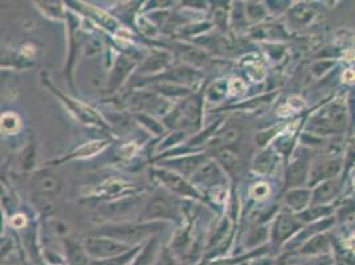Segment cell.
<instances>
[{"instance_id": "23", "label": "cell", "mask_w": 355, "mask_h": 265, "mask_svg": "<svg viewBox=\"0 0 355 265\" xmlns=\"http://www.w3.org/2000/svg\"><path fill=\"white\" fill-rule=\"evenodd\" d=\"M311 191L309 189H291L285 194V203L293 212H302L311 206Z\"/></svg>"}, {"instance_id": "14", "label": "cell", "mask_w": 355, "mask_h": 265, "mask_svg": "<svg viewBox=\"0 0 355 265\" xmlns=\"http://www.w3.org/2000/svg\"><path fill=\"white\" fill-rule=\"evenodd\" d=\"M342 169V160L331 158L322 162L317 163L311 170H309L308 182L311 186H317L321 182L338 177Z\"/></svg>"}, {"instance_id": "8", "label": "cell", "mask_w": 355, "mask_h": 265, "mask_svg": "<svg viewBox=\"0 0 355 265\" xmlns=\"http://www.w3.org/2000/svg\"><path fill=\"white\" fill-rule=\"evenodd\" d=\"M225 173L223 171L222 167L208 158L206 162L203 163L190 178V183L195 186H203V187H218L225 185Z\"/></svg>"}, {"instance_id": "26", "label": "cell", "mask_w": 355, "mask_h": 265, "mask_svg": "<svg viewBox=\"0 0 355 265\" xmlns=\"http://www.w3.org/2000/svg\"><path fill=\"white\" fill-rule=\"evenodd\" d=\"M21 129H23V121L17 113L12 110H7L0 114V134L11 137V135L19 134L21 132Z\"/></svg>"}, {"instance_id": "28", "label": "cell", "mask_w": 355, "mask_h": 265, "mask_svg": "<svg viewBox=\"0 0 355 265\" xmlns=\"http://www.w3.org/2000/svg\"><path fill=\"white\" fill-rule=\"evenodd\" d=\"M334 211V207L327 205V206H309L302 212L297 215L300 221L304 223H314V221L325 219L327 216H331Z\"/></svg>"}, {"instance_id": "9", "label": "cell", "mask_w": 355, "mask_h": 265, "mask_svg": "<svg viewBox=\"0 0 355 265\" xmlns=\"http://www.w3.org/2000/svg\"><path fill=\"white\" fill-rule=\"evenodd\" d=\"M134 103L138 113L148 114L151 117L166 116L170 112V103H167V100L151 90L139 92L134 99Z\"/></svg>"}, {"instance_id": "2", "label": "cell", "mask_w": 355, "mask_h": 265, "mask_svg": "<svg viewBox=\"0 0 355 265\" xmlns=\"http://www.w3.org/2000/svg\"><path fill=\"white\" fill-rule=\"evenodd\" d=\"M182 214L179 199L168 191L155 192L139 212L138 221H178Z\"/></svg>"}, {"instance_id": "36", "label": "cell", "mask_w": 355, "mask_h": 265, "mask_svg": "<svg viewBox=\"0 0 355 265\" xmlns=\"http://www.w3.org/2000/svg\"><path fill=\"white\" fill-rule=\"evenodd\" d=\"M182 51V56L193 65H199L207 61V55L205 52H202L198 48H193V46H180Z\"/></svg>"}, {"instance_id": "12", "label": "cell", "mask_w": 355, "mask_h": 265, "mask_svg": "<svg viewBox=\"0 0 355 265\" xmlns=\"http://www.w3.org/2000/svg\"><path fill=\"white\" fill-rule=\"evenodd\" d=\"M134 68H135V61L133 59L123 56V55L119 56L112 68V72H110L109 80H107V92L116 93L122 87V84L126 81L128 76L132 74Z\"/></svg>"}, {"instance_id": "45", "label": "cell", "mask_w": 355, "mask_h": 265, "mask_svg": "<svg viewBox=\"0 0 355 265\" xmlns=\"http://www.w3.org/2000/svg\"><path fill=\"white\" fill-rule=\"evenodd\" d=\"M6 243H7V240H6L3 236L0 235V248H1Z\"/></svg>"}, {"instance_id": "17", "label": "cell", "mask_w": 355, "mask_h": 265, "mask_svg": "<svg viewBox=\"0 0 355 265\" xmlns=\"http://www.w3.org/2000/svg\"><path fill=\"white\" fill-rule=\"evenodd\" d=\"M309 161L304 157H300L291 163L285 173V186L288 190L301 187L308 182L309 177Z\"/></svg>"}, {"instance_id": "42", "label": "cell", "mask_w": 355, "mask_h": 265, "mask_svg": "<svg viewBox=\"0 0 355 265\" xmlns=\"http://www.w3.org/2000/svg\"><path fill=\"white\" fill-rule=\"evenodd\" d=\"M333 67V61H329V60H321V61H317L313 67H311V72L314 76L320 77L322 74H325L330 68Z\"/></svg>"}, {"instance_id": "37", "label": "cell", "mask_w": 355, "mask_h": 265, "mask_svg": "<svg viewBox=\"0 0 355 265\" xmlns=\"http://www.w3.org/2000/svg\"><path fill=\"white\" fill-rule=\"evenodd\" d=\"M227 90H228V85H227L225 81H218V83H215L211 88L208 89V100L212 101V103H219L220 100H223V99L225 97Z\"/></svg>"}, {"instance_id": "40", "label": "cell", "mask_w": 355, "mask_h": 265, "mask_svg": "<svg viewBox=\"0 0 355 265\" xmlns=\"http://www.w3.org/2000/svg\"><path fill=\"white\" fill-rule=\"evenodd\" d=\"M154 265H180L174 252L168 248H162Z\"/></svg>"}, {"instance_id": "25", "label": "cell", "mask_w": 355, "mask_h": 265, "mask_svg": "<svg viewBox=\"0 0 355 265\" xmlns=\"http://www.w3.org/2000/svg\"><path fill=\"white\" fill-rule=\"evenodd\" d=\"M171 60V55L167 52H158L151 55L150 58L144 61L139 68L141 74H157L166 71Z\"/></svg>"}, {"instance_id": "15", "label": "cell", "mask_w": 355, "mask_h": 265, "mask_svg": "<svg viewBox=\"0 0 355 265\" xmlns=\"http://www.w3.org/2000/svg\"><path fill=\"white\" fill-rule=\"evenodd\" d=\"M158 81L161 83H170L177 84L180 87H189L198 83L202 78V74L195 69L193 67H177L174 69H170V72L158 76Z\"/></svg>"}, {"instance_id": "30", "label": "cell", "mask_w": 355, "mask_h": 265, "mask_svg": "<svg viewBox=\"0 0 355 265\" xmlns=\"http://www.w3.org/2000/svg\"><path fill=\"white\" fill-rule=\"evenodd\" d=\"M142 246H137L133 247L132 250L116 256V257H110V259H105V260H90V265H130L133 262L135 255L138 253V250H141Z\"/></svg>"}, {"instance_id": "46", "label": "cell", "mask_w": 355, "mask_h": 265, "mask_svg": "<svg viewBox=\"0 0 355 265\" xmlns=\"http://www.w3.org/2000/svg\"><path fill=\"white\" fill-rule=\"evenodd\" d=\"M250 263L248 262H241V263H239V264L236 265H248Z\"/></svg>"}, {"instance_id": "43", "label": "cell", "mask_w": 355, "mask_h": 265, "mask_svg": "<svg viewBox=\"0 0 355 265\" xmlns=\"http://www.w3.org/2000/svg\"><path fill=\"white\" fill-rule=\"evenodd\" d=\"M251 195L257 199V200H263L266 199V196L269 195V187L266 183H259V185H254L251 189Z\"/></svg>"}, {"instance_id": "39", "label": "cell", "mask_w": 355, "mask_h": 265, "mask_svg": "<svg viewBox=\"0 0 355 265\" xmlns=\"http://www.w3.org/2000/svg\"><path fill=\"white\" fill-rule=\"evenodd\" d=\"M253 36H263V37H272V39H282V37H286V32L284 30L282 26H277V24H272L268 26L266 28L259 30V32L253 33Z\"/></svg>"}, {"instance_id": "44", "label": "cell", "mask_w": 355, "mask_h": 265, "mask_svg": "<svg viewBox=\"0 0 355 265\" xmlns=\"http://www.w3.org/2000/svg\"><path fill=\"white\" fill-rule=\"evenodd\" d=\"M333 264V259L330 255H324V256H317V257H313L309 259L308 262L302 263L300 265H331Z\"/></svg>"}, {"instance_id": "32", "label": "cell", "mask_w": 355, "mask_h": 265, "mask_svg": "<svg viewBox=\"0 0 355 265\" xmlns=\"http://www.w3.org/2000/svg\"><path fill=\"white\" fill-rule=\"evenodd\" d=\"M228 3H215L212 7V19H214V24H216V27H219L220 30L225 31L228 27Z\"/></svg>"}, {"instance_id": "38", "label": "cell", "mask_w": 355, "mask_h": 265, "mask_svg": "<svg viewBox=\"0 0 355 265\" xmlns=\"http://www.w3.org/2000/svg\"><path fill=\"white\" fill-rule=\"evenodd\" d=\"M89 10H90V16L94 17L101 26H104L105 28L113 31L119 27L117 22H116L113 17H110V16L107 15V14H105V12L97 10V8H89Z\"/></svg>"}, {"instance_id": "29", "label": "cell", "mask_w": 355, "mask_h": 265, "mask_svg": "<svg viewBox=\"0 0 355 265\" xmlns=\"http://www.w3.org/2000/svg\"><path fill=\"white\" fill-rule=\"evenodd\" d=\"M314 16V8L306 3H298L291 8L289 17L296 26H305Z\"/></svg>"}, {"instance_id": "21", "label": "cell", "mask_w": 355, "mask_h": 265, "mask_svg": "<svg viewBox=\"0 0 355 265\" xmlns=\"http://www.w3.org/2000/svg\"><path fill=\"white\" fill-rule=\"evenodd\" d=\"M64 250L68 265H90V259L83 247V243H78L71 237H64Z\"/></svg>"}, {"instance_id": "35", "label": "cell", "mask_w": 355, "mask_h": 265, "mask_svg": "<svg viewBox=\"0 0 355 265\" xmlns=\"http://www.w3.org/2000/svg\"><path fill=\"white\" fill-rule=\"evenodd\" d=\"M135 118H137V121H138L142 126H145V128L148 129V132H151L153 134H157V135H161V134L164 132V126H163L159 121L154 119V117L148 116V114H142V113H137Z\"/></svg>"}, {"instance_id": "3", "label": "cell", "mask_w": 355, "mask_h": 265, "mask_svg": "<svg viewBox=\"0 0 355 265\" xmlns=\"http://www.w3.org/2000/svg\"><path fill=\"white\" fill-rule=\"evenodd\" d=\"M42 84L46 87V88L51 90V93L58 97L61 103L65 105V108L69 110V113H72L74 117L77 118L80 122L89 125V126H97V128H103L106 129L107 128V123L105 121L103 116L96 112L93 108H90L88 105L78 101V100H74L72 97L64 94L59 88H56L53 85V83L51 81V78L48 77V74H42Z\"/></svg>"}, {"instance_id": "34", "label": "cell", "mask_w": 355, "mask_h": 265, "mask_svg": "<svg viewBox=\"0 0 355 265\" xmlns=\"http://www.w3.org/2000/svg\"><path fill=\"white\" fill-rule=\"evenodd\" d=\"M266 15V8L261 3H256V1H250L247 3V6L244 7V16L245 20H251V22H260L263 20Z\"/></svg>"}, {"instance_id": "18", "label": "cell", "mask_w": 355, "mask_h": 265, "mask_svg": "<svg viewBox=\"0 0 355 265\" xmlns=\"http://www.w3.org/2000/svg\"><path fill=\"white\" fill-rule=\"evenodd\" d=\"M331 248V243L329 236L325 232L318 234V235L311 236L308 240H305L298 248L297 253L301 256H309V257H317V256H324L329 255Z\"/></svg>"}, {"instance_id": "7", "label": "cell", "mask_w": 355, "mask_h": 265, "mask_svg": "<svg viewBox=\"0 0 355 265\" xmlns=\"http://www.w3.org/2000/svg\"><path fill=\"white\" fill-rule=\"evenodd\" d=\"M302 223L292 212L282 211L277 216L272 228V243L275 248L284 246L302 228Z\"/></svg>"}, {"instance_id": "48", "label": "cell", "mask_w": 355, "mask_h": 265, "mask_svg": "<svg viewBox=\"0 0 355 265\" xmlns=\"http://www.w3.org/2000/svg\"><path fill=\"white\" fill-rule=\"evenodd\" d=\"M0 158H1V155H0Z\"/></svg>"}, {"instance_id": "1", "label": "cell", "mask_w": 355, "mask_h": 265, "mask_svg": "<svg viewBox=\"0 0 355 265\" xmlns=\"http://www.w3.org/2000/svg\"><path fill=\"white\" fill-rule=\"evenodd\" d=\"M166 221H114L96 227L90 235L105 236L122 244L137 247L166 228Z\"/></svg>"}, {"instance_id": "24", "label": "cell", "mask_w": 355, "mask_h": 265, "mask_svg": "<svg viewBox=\"0 0 355 265\" xmlns=\"http://www.w3.org/2000/svg\"><path fill=\"white\" fill-rule=\"evenodd\" d=\"M216 163L220 166L224 173L228 174H239L243 169V162L240 155L232 148H222L216 151Z\"/></svg>"}, {"instance_id": "4", "label": "cell", "mask_w": 355, "mask_h": 265, "mask_svg": "<svg viewBox=\"0 0 355 265\" xmlns=\"http://www.w3.org/2000/svg\"><path fill=\"white\" fill-rule=\"evenodd\" d=\"M309 129L314 134H336L343 132L347 126V109L340 101L329 105L311 121Z\"/></svg>"}, {"instance_id": "41", "label": "cell", "mask_w": 355, "mask_h": 265, "mask_svg": "<svg viewBox=\"0 0 355 265\" xmlns=\"http://www.w3.org/2000/svg\"><path fill=\"white\" fill-rule=\"evenodd\" d=\"M186 139V132H171L168 137H166V139L163 141L159 146V150H167L171 146H175L178 144H180L182 141Z\"/></svg>"}, {"instance_id": "11", "label": "cell", "mask_w": 355, "mask_h": 265, "mask_svg": "<svg viewBox=\"0 0 355 265\" xmlns=\"http://www.w3.org/2000/svg\"><path fill=\"white\" fill-rule=\"evenodd\" d=\"M144 202V198L139 195H129L123 196L117 200L109 202L101 208L103 215L107 219L117 221L119 218H123L129 214H133L138 208H141Z\"/></svg>"}, {"instance_id": "20", "label": "cell", "mask_w": 355, "mask_h": 265, "mask_svg": "<svg viewBox=\"0 0 355 265\" xmlns=\"http://www.w3.org/2000/svg\"><path fill=\"white\" fill-rule=\"evenodd\" d=\"M161 250V240L157 236H153L138 250L130 265H154Z\"/></svg>"}, {"instance_id": "10", "label": "cell", "mask_w": 355, "mask_h": 265, "mask_svg": "<svg viewBox=\"0 0 355 265\" xmlns=\"http://www.w3.org/2000/svg\"><path fill=\"white\" fill-rule=\"evenodd\" d=\"M31 186L35 189V191L39 192L45 198H53L59 195L62 189V180L61 178L52 171L51 167L43 169L36 171L32 176Z\"/></svg>"}, {"instance_id": "22", "label": "cell", "mask_w": 355, "mask_h": 265, "mask_svg": "<svg viewBox=\"0 0 355 265\" xmlns=\"http://www.w3.org/2000/svg\"><path fill=\"white\" fill-rule=\"evenodd\" d=\"M212 137V144H208L211 148H215L216 151L222 148H231L240 141L241 129L237 125H231L225 128L224 132H215Z\"/></svg>"}, {"instance_id": "47", "label": "cell", "mask_w": 355, "mask_h": 265, "mask_svg": "<svg viewBox=\"0 0 355 265\" xmlns=\"http://www.w3.org/2000/svg\"><path fill=\"white\" fill-rule=\"evenodd\" d=\"M53 265H64V264H53Z\"/></svg>"}, {"instance_id": "13", "label": "cell", "mask_w": 355, "mask_h": 265, "mask_svg": "<svg viewBox=\"0 0 355 265\" xmlns=\"http://www.w3.org/2000/svg\"><path fill=\"white\" fill-rule=\"evenodd\" d=\"M207 160L208 157L205 154H196V155H189V157H183V158L168 160L164 162V169L175 171L179 176L187 179V178L193 177L195 171Z\"/></svg>"}, {"instance_id": "19", "label": "cell", "mask_w": 355, "mask_h": 265, "mask_svg": "<svg viewBox=\"0 0 355 265\" xmlns=\"http://www.w3.org/2000/svg\"><path fill=\"white\" fill-rule=\"evenodd\" d=\"M106 144H107L106 141H93V142H88V144L80 146L77 150H74L72 153L67 154L65 157H61V158H58V160L49 161V162L46 163V166L52 169V167H55V166H60V164H62V163L69 162V161H73V160H83V158L93 157V155H96L97 153L103 151L105 146H106Z\"/></svg>"}, {"instance_id": "5", "label": "cell", "mask_w": 355, "mask_h": 265, "mask_svg": "<svg viewBox=\"0 0 355 265\" xmlns=\"http://www.w3.org/2000/svg\"><path fill=\"white\" fill-rule=\"evenodd\" d=\"M83 247L90 260H105V259L116 257L133 248L110 237L93 235L85 237V240L83 241Z\"/></svg>"}, {"instance_id": "6", "label": "cell", "mask_w": 355, "mask_h": 265, "mask_svg": "<svg viewBox=\"0 0 355 265\" xmlns=\"http://www.w3.org/2000/svg\"><path fill=\"white\" fill-rule=\"evenodd\" d=\"M154 177L157 178L166 187V190L173 195L202 200V195H200V192L198 191V189L193 187L189 179L179 176L175 171H171L164 167L155 169Z\"/></svg>"}, {"instance_id": "16", "label": "cell", "mask_w": 355, "mask_h": 265, "mask_svg": "<svg viewBox=\"0 0 355 265\" xmlns=\"http://www.w3.org/2000/svg\"><path fill=\"white\" fill-rule=\"evenodd\" d=\"M340 191V183L337 178L318 183L311 191V206H327Z\"/></svg>"}, {"instance_id": "33", "label": "cell", "mask_w": 355, "mask_h": 265, "mask_svg": "<svg viewBox=\"0 0 355 265\" xmlns=\"http://www.w3.org/2000/svg\"><path fill=\"white\" fill-rule=\"evenodd\" d=\"M266 239H268V230H266V227H256L247 236L245 247L252 248V250H253L254 248L260 247L261 244H264Z\"/></svg>"}, {"instance_id": "27", "label": "cell", "mask_w": 355, "mask_h": 265, "mask_svg": "<svg viewBox=\"0 0 355 265\" xmlns=\"http://www.w3.org/2000/svg\"><path fill=\"white\" fill-rule=\"evenodd\" d=\"M276 163H277L276 153L270 148H266L256 155L253 161V170L261 176H266L275 170Z\"/></svg>"}, {"instance_id": "31", "label": "cell", "mask_w": 355, "mask_h": 265, "mask_svg": "<svg viewBox=\"0 0 355 265\" xmlns=\"http://www.w3.org/2000/svg\"><path fill=\"white\" fill-rule=\"evenodd\" d=\"M154 92L158 93L159 96H166L168 99L174 97H186L190 94V89L186 87H180L177 84H170V83H161L154 87Z\"/></svg>"}]
</instances>
